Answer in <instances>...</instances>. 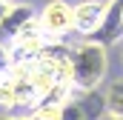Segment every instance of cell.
Returning a JSON list of instances; mask_svg holds the SVG:
<instances>
[{"mask_svg":"<svg viewBox=\"0 0 123 120\" xmlns=\"http://www.w3.org/2000/svg\"><path fill=\"white\" fill-rule=\"evenodd\" d=\"M69 57H72V89L74 94H92L97 86L106 80L109 72V52L103 43L80 37L77 43L69 46Z\"/></svg>","mask_w":123,"mask_h":120,"instance_id":"1","label":"cell"},{"mask_svg":"<svg viewBox=\"0 0 123 120\" xmlns=\"http://www.w3.org/2000/svg\"><path fill=\"white\" fill-rule=\"evenodd\" d=\"M37 26L46 34V40H66L69 34H74L72 3L69 0H49L37 14Z\"/></svg>","mask_w":123,"mask_h":120,"instance_id":"2","label":"cell"},{"mask_svg":"<svg viewBox=\"0 0 123 120\" xmlns=\"http://www.w3.org/2000/svg\"><path fill=\"white\" fill-rule=\"evenodd\" d=\"M72 12H74V34L94 37L109 14V0H80L72 6Z\"/></svg>","mask_w":123,"mask_h":120,"instance_id":"3","label":"cell"},{"mask_svg":"<svg viewBox=\"0 0 123 120\" xmlns=\"http://www.w3.org/2000/svg\"><path fill=\"white\" fill-rule=\"evenodd\" d=\"M31 29H37V12L29 3H9L3 9V14H0V31L9 40H14L23 31H31Z\"/></svg>","mask_w":123,"mask_h":120,"instance_id":"4","label":"cell"},{"mask_svg":"<svg viewBox=\"0 0 123 120\" xmlns=\"http://www.w3.org/2000/svg\"><path fill=\"white\" fill-rule=\"evenodd\" d=\"M103 112L115 114V117H123V74L115 77L106 86V91H103Z\"/></svg>","mask_w":123,"mask_h":120,"instance_id":"5","label":"cell"},{"mask_svg":"<svg viewBox=\"0 0 123 120\" xmlns=\"http://www.w3.org/2000/svg\"><path fill=\"white\" fill-rule=\"evenodd\" d=\"M92 94H74L72 103H69L66 112H63V120H92V109H89V97H92Z\"/></svg>","mask_w":123,"mask_h":120,"instance_id":"6","label":"cell"},{"mask_svg":"<svg viewBox=\"0 0 123 120\" xmlns=\"http://www.w3.org/2000/svg\"><path fill=\"white\" fill-rule=\"evenodd\" d=\"M9 69H12V49L9 43L0 40V74H9Z\"/></svg>","mask_w":123,"mask_h":120,"instance_id":"7","label":"cell"},{"mask_svg":"<svg viewBox=\"0 0 123 120\" xmlns=\"http://www.w3.org/2000/svg\"><path fill=\"white\" fill-rule=\"evenodd\" d=\"M0 120H34V117H31V112H26V114H17V112H3V114H0Z\"/></svg>","mask_w":123,"mask_h":120,"instance_id":"8","label":"cell"},{"mask_svg":"<svg viewBox=\"0 0 123 120\" xmlns=\"http://www.w3.org/2000/svg\"><path fill=\"white\" fill-rule=\"evenodd\" d=\"M97 120H123V117H115V114H106V112H103V114H100Z\"/></svg>","mask_w":123,"mask_h":120,"instance_id":"9","label":"cell"},{"mask_svg":"<svg viewBox=\"0 0 123 120\" xmlns=\"http://www.w3.org/2000/svg\"><path fill=\"white\" fill-rule=\"evenodd\" d=\"M117 17H120V29H123V0H120V14Z\"/></svg>","mask_w":123,"mask_h":120,"instance_id":"10","label":"cell"},{"mask_svg":"<svg viewBox=\"0 0 123 120\" xmlns=\"http://www.w3.org/2000/svg\"><path fill=\"white\" fill-rule=\"evenodd\" d=\"M9 3H17V0H0V6H9Z\"/></svg>","mask_w":123,"mask_h":120,"instance_id":"11","label":"cell"},{"mask_svg":"<svg viewBox=\"0 0 123 120\" xmlns=\"http://www.w3.org/2000/svg\"><path fill=\"white\" fill-rule=\"evenodd\" d=\"M3 9H6V6H0V14H3Z\"/></svg>","mask_w":123,"mask_h":120,"instance_id":"12","label":"cell"},{"mask_svg":"<svg viewBox=\"0 0 123 120\" xmlns=\"http://www.w3.org/2000/svg\"><path fill=\"white\" fill-rule=\"evenodd\" d=\"M120 60H123V49H120Z\"/></svg>","mask_w":123,"mask_h":120,"instance_id":"13","label":"cell"}]
</instances>
